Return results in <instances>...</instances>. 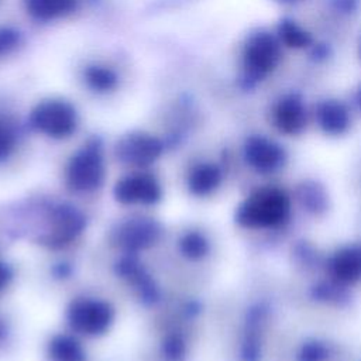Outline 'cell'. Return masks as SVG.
Instances as JSON below:
<instances>
[{
	"instance_id": "cell-18",
	"label": "cell",
	"mask_w": 361,
	"mask_h": 361,
	"mask_svg": "<svg viewBox=\"0 0 361 361\" xmlns=\"http://www.w3.org/2000/svg\"><path fill=\"white\" fill-rule=\"evenodd\" d=\"M48 354L55 361H86V351L72 336L56 334L48 343Z\"/></svg>"
},
{
	"instance_id": "cell-24",
	"label": "cell",
	"mask_w": 361,
	"mask_h": 361,
	"mask_svg": "<svg viewBox=\"0 0 361 361\" xmlns=\"http://www.w3.org/2000/svg\"><path fill=\"white\" fill-rule=\"evenodd\" d=\"M302 358L303 361H323L326 358V353L322 345L312 344L305 350Z\"/></svg>"
},
{
	"instance_id": "cell-6",
	"label": "cell",
	"mask_w": 361,
	"mask_h": 361,
	"mask_svg": "<svg viewBox=\"0 0 361 361\" xmlns=\"http://www.w3.org/2000/svg\"><path fill=\"white\" fill-rule=\"evenodd\" d=\"M86 227V219L80 210L69 203L54 204L48 213V228L38 241L49 248H62L71 244Z\"/></svg>"
},
{
	"instance_id": "cell-25",
	"label": "cell",
	"mask_w": 361,
	"mask_h": 361,
	"mask_svg": "<svg viewBox=\"0 0 361 361\" xmlns=\"http://www.w3.org/2000/svg\"><path fill=\"white\" fill-rule=\"evenodd\" d=\"M13 279V269L4 261H0V292L4 290Z\"/></svg>"
},
{
	"instance_id": "cell-22",
	"label": "cell",
	"mask_w": 361,
	"mask_h": 361,
	"mask_svg": "<svg viewBox=\"0 0 361 361\" xmlns=\"http://www.w3.org/2000/svg\"><path fill=\"white\" fill-rule=\"evenodd\" d=\"M161 353L165 361H183L186 357V343L178 333L168 334L161 344Z\"/></svg>"
},
{
	"instance_id": "cell-8",
	"label": "cell",
	"mask_w": 361,
	"mask_h": 361,
	"mask_svg": "<svg viewBox=\"0 0 361 361\" xmlns=\"http://www.w3.org/2000/svg\"><path fill=\"white\" fill-rule=\"evenodd\" d=\"M164 152V142L145 131H131L120 137L114 147L116 158L131 166H148Z\"/></svg>"
},
{
	"instance_id": "cell-2",
	"label": "cell",
	"mask_w": 361,
	"mask_h": 361,
	"mask_svg": "<svg viewBox=\"0 0 361 361\" xmlns=\"http://www.w3.org/2000/svg\"><path fill=\"white\" fill-rule=\"evenodd\" d=\"M289 206V199L281 189L261 188L238 206L235 221L245 228L275 227L286 220Z\"/></svg>"
},
{
	"instance_id": "cell-31",
	"label": "cell",
	"mask_w": 361,
	"mask_h": 361,
	"mask_svg": "<svg viewBox=\"0 0 361 361\" xmlns=\"http://www.w3.org/2000/svg\"><path fill=\"white\" fill-rule=\"evenodd\" d=\"M358 104H360V107H361V89H360V92H358Z\"/></svg>"
},
{
	"instance_id": "cell-28",
	"label": "cell",
	"mask_w": 361,
	"mask_h": 361,
	"mask_svg": "<svg viewBox=\"0 0 361 361\" xmlns=\"http://www.w3.org/2000/svg\"><path fill=\"white\" fill-rule=\"evenodd\" d=\"M336 4L340 10H344V11L353 10V0H336Z\"/></svg>"
},
{
	"instance_id": "cell-26",
	"label": "cell",
	"mask_w": 361,
	"mask_h": 361,
	"mask_svg": "<svg viewBox=\"0 0 361 361\" xmlns=\"http://www.w3.org/2000/svg\"><path fill=\"white\" fill-rule=\"evenodd\" d=\"M310 56L314 61H324L329 56V47L326 44H313L310 47Z\"/></svg>"
},
{
	"instance_id": "cell-4",
	"label": "cell",
	"mask_w": 361,
	"mask_h": 361,
	"mask_svg": "<svg viewBox=\"0 0 361 361\" xmlns=\"http://www.w3.org/2000/svg\"><path fill=\"white\" fill-rule=\"evenodd\" d=\"M106 176L102 142L89 140L69 158L66 165V185L75 192H93L99 189Z\"/></svg>"
},
{
	"instance_id": "cell-13",
	"label": "cell",
	"mask_w": 361,
	"mask_h": 361,
	"mask_svg": "<svg viewBox=\"0 0 361 361\" xmlns=\"http://www.w3.org/2000/svg\"><path fill=\"white\" fill-rule=\"evenodd\" d=\"M319 127L330 135H340L350 127L351 117L347 106L336 99H326L316 106Z\"/></svg>"
},
{
	"instance_id": "cell-9",
	"label": "cell",
	"mask_w": 361,
	"mask_h": 361,
	"mask_svg": "<svg viewBox=\"0 0 361 361\" xmlns=\"http://www.w3.org/2000/svg\"><path fill=\"white\" fill-rule=\"evenodd\" d=\"M113 196L123 204H155L162 197L159 180L149 173H133L118 179Z\"/></svg>"
},
{
	"instance_id": "cell-12",
	"label": "cell",
	"mask_w": 361,
	"mask_h": 361,
	"mask_svg": "<svg viewBox=\"0 0 361 361\" xmlns=\"http://www.w3.org/2000/svg\"><path fill=\"white\" fill-rule=\"evenodd\" d=\"M244 157L248 165L259 172H272L283 165L285 151L283 148L262 135H252L244 144Z\"/></svg>"
},
{
	"instance_id": "cell-16",
	"label": "cell",
	"mask_w": 361,
	"mask_h": 361,
	"mask_svg": "<svg viewBox=\"0 0 361 361\" xmlns=\"http://www.w3.org/2000/svg\"><path fill=\"white\" fill-rule=\"evenodd\" d=\"M221 183V171L216 164H196L188 175V188L195 196H207L213 193Z\"/></svg>"
},
{
	"instance_id": "cell-10",
	"label": "cell",
	"mask_w": 361,
	"mask_h": 361,
	"mask_svg": "<svg viewBox=\"0 0 361 361\" xmlns=\"http://www.w3.org/2000/svg\"><path fill=\"white\" fill-rule=\"evenodd\" d=\"M271 118L274 126L283 134H300L307 123L306 106L299 93H285L272 106Z\"/></svg>"
},
{
	"instance_id": "cell-32",
	"label": "cell",
	"mask_w": 361,
	"mask_h": 361,
	"mask_svg": "<svg viewBox=\"0 0 361 361\" xmlns=\"http://www.w3.org/2000/svg\"><path fill=\"white\" fill-rule=\"evenodd\" d=\"M358 52H360V56H361V37H360V44H358Z\"/></svg>"
},
{
	"instance_id": "cell-1",
	"label": "cell",
	"mask_w": 361,
	"mask_h": 361,
	"mask_svg": "<svg viewBox=\"0 0 361 361\" xmlns=\"http://www.w3.org/2000/svg\"><path fill=\"white\" fill-rule=\"evenodd\" d=\"M281 56V41L275 34L267 30L251 32L241 49L238 78L241 87L251 89L262 82L279 65Z\"/></svg>"
},
{
	"instance_id": "cell-23",
	"label": "cell",
	"mask_w": 361,
	"mask_h": 361,
	"mask_svg": "<svg viewBox=\"0 0 361 361\" xmlns=\"http://www.w3.org/2000/svg\"><path fill=\"white\" fill-rule=\"evenodd\" d=\"M21 45V34L11 25H0V59L14 54Z\"/></svg>"
},
{
	"instance_id": "cell-5",
	"label": "cell",
	"mask_w": 361,
	"mask_h": 361,
	"mask_svg": "<svg viewBox=\"0 0 361 361\" xmlns=\"http://www.w3.org/2000/svg\"><path fill=\"white\" fill-rule=\"evenodd\" d=\"M71 329L86 337H97L110 329L114 320L113 306L96 298H76L66 309Z\"/></svg>"
},
{
	"instance_id": "cell-7",
	"label": "cell",
	"mask_w": 361,
	"mask_h": 361,
	"mask_svg": "<svg viewBox=\"0 0 361 361\" xmlns=\"http://www.w3.org/2000/svg\"><path fill=\"white\" fill-rule=\"evenodd\" d=\"M162 234L161 224L149 217H131L118 223L111 231V240L126 252L137 254L157 244Z\"/></svg>"
},
{
	"instance_id": "cell-29",
	"label": "cell",
	"mask_w": 361,
	"mask_h": 361,
	"mask_svg": "<svg viewBox=\"0 0 361 361\" xmlns=\"http://www.w3.org/2000/svg\"><path fill=\"white\" fill-rule=\"evenodd\" d=\"M7 334H8V329H7V324H6V322H4V320L0 317V343H3V341L6 340Z\"/></svg>"
},
{
	"instance_id": "cell-3",
	"label": "cell",
	"mask_w": 361,
	"mask_h": 361,
	"mask_svg": "<svg viewBox=\"0 0 361 361\" xmlns=\"http://www.w3.org/2000/svg\"><path fill=\"white\" fill-rule=\"evenodd\" d=\"M28 123L32 130L45 137L65 140L76 133L79 114L71 102L61 97H47L31 109Z\"/></svg>"
},
{
	"instance_id": "cell-15",
	"label": "cell",
	"mask_w": 361,
	"mask_h": 361,
	"mask_svg": "<svg viewBox=\"0 0 361 361\" xmlns=\"http://www.w3.org/2000/svg\"><path fill=\"white\" fill-rule=\"evenodd\" d=\"M25 13L38 23H51L71 16L78 0H23Z\"/></svg>"
},
{
	"instance_id": "cell-17",
	"label": "cell",
	"mask_w": 361,
	"mask_h": 361,
	"mask_svg": "<svg viewBox=\"0 0 361 361\" xmlns=\"http://www.w3.org/2000/svg\"><path fill=\"white\" fill-rule=\"evenodd\" d=\"M333 276L341 282H354L361 278V247H348L338 251L330 262Z\"/></svg>"
},
{
	"instance_id": "cell-20",
	"label": "cell",
	"mask_w": 361,
	"mask_h": 361,
	"mask_svg": "<svg viewBox=\"0 0 361 361\" xmlns=\"http://www.w3.org/2000/svg\"><path fill=\"white\" fill-rule=\"evenodd\" d=\"M179 251L189 259H200L209 252V241L200 231H186L179 238Z\"/></svg>"
},
{
	"instance_id": "cell-11",
	"label": "cell",
	"mask_w": 361,
	"mask_h": 361,
	"mask_svg": "<svg viewBox=\"0 0 361 361\" xmlns=\"http://www.w3.org/2000/svg\"><path fill=\"white\" fill-rule=\"evenodd\" d=\"M116 274L134 286L138 298L144 303L152 305L159 300L161 295L157 283L154 282L152 276L145 271L135 254L126 252V255H123L116 262Z\"/></svg>"
},
{
	"instance_id": "cell-27",
	"label": "cell",
	"mask_w": 361,
	"mask_h": 361,
	"mask_svg": "<svg viewBox=\"0 0 361 361\" xmlns=\"http://www.w3.org/2000/svg\"><path fill=\"white\" fill-rule=\"evenodd\" d=\"M54 274L58 278H68L71 274V267L68 264H58L54 269Z\"/></svg>"
},
{
	"instance_id": "cell-19",
	"label": "cell",
	"mask_w": 361,
	"mask_h": 361,
	"mask_svg": "<svg viewBox=\"0 0 361 361\" xmlns=\"http://www.w3.org/2000/svg\"><path fill=\"white\" fill-rule=\"evenodd\" d=\"M276 37L281 44H285L286 47L295 49H303L313 45L312 34L292 18H282L279 21L276 28Z\"/></svg>"
},
{
	"instance_id": "cell-14",
	"label": "cell",
	"mask_w": 361,
	"mask_h": 361,
	"mask_svg": "<svg viewBox=\"0 0 361 361\" xmlns=\"http://www.w3.org/2000/svg\"><path fill=\"white\" fill-rule=\"evenodd\" d=\"M82 79L85 86L96 94H109L117 90L120 76L117 71L103 62H90L82 69Z\"/></svg>"
},
{
	"instance_id": "cell-21",
	"label": "cell",
	"mask_w": 361,
	"mask_h": 361,
	"mask_svg": "<svg viewBox=\"0 0 361 361\" xmlns=\"http://www.w3.org/2000/svg\"><path fill=\"white\" fill-rule=\"evenodd\" d=\"M17 147V131L13 123L0 114V162L7 161Z\"/></svg>"
},
{
	"instance_id": "cell-30",
	"label": "cell",
	"mask_w": 361,
	"mask_h": 361,
	"mask_svg": "<svg viewBox=\"0 0 361 361\" xmlns=\"http://www.w3.org/2000/svg\"><path fill=\"white\" fill-rule=\"evenodd\" d=\"M276 1H279L282 4H293V3H299L302 0H276Z\"/></svg>"
}]
</instances>
